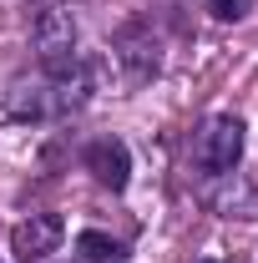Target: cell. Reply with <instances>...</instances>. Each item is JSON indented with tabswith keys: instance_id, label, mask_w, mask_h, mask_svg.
Masks as SVG:
<instances>
[{
	"instance_id": "cell-8",
	"label": "cell",
	"mask_w": 258,
	"mask_h": 263,
	"mask_svg": "<svg viewBox=\"0 0 258 263\" xmlns=\"http://www.w3.org/2000/svg\"><path fill=\"white\" fill-rule=\"evenodd\" d=\"M208 5H213L218 21H243L248 15V0H208Z\"/></svg>"
},
{
	"instance_id": "cell-4",
	"label": "cell",
	"mask_w": 258,
	"mask_h": 263,
	"mask_svg": "<svg viewBox=\"0 0 258 263\" xmlns=\"http://www.w3.org/2000/svg\"><path fill=\"white\" fill-rule=\"evenodd\" d=\"M5 106H10V117H21V122H46V117H66V111H71L51 71H41V76H15L10 91H5Z\"/></svg>"
},
{
	"instance_id": "cell-10",
	"label": "cell",
	"mask_w": 258,
	"mask_h": 263,
	"mask_svg": "<svg viewBox=\"0 0 258 263\" xmlns=\"http://www.w3.org/2000/svg\"><path fill=\"white\" fill-rule=\"evenodd\" d=\"M202 263H218V258H202Z\"/></svg>"
},
{
	"instance_id": "cell-9",
	"label": "cell",
	"mask_w": 258,
	"mask_h": 263,
	"mask_svg": "<svg viewBox=\"0 0 258 263\" xmlns=\"http://www.w3.org/2000/svg\"><path fill=\"white\" fill-rule=\"evenodd\" d=\"M26 5H51V0H26Z\"/></svg>"
},
{
	"instance_id": "cell-1",
	"label": "cell",
	"mask_w": 258,
	"mask_h": 263,
	"mask_svg": "<svg viewBox=\"0 0 258 263\" xmlns=\"http://www.w3.org/2000/svg\"><path fill=\"white\" fill-rule=\"evenodd\" d=\"M238 157H243V117H233V111L208 117L193 137V162L208 177H228L238 167Z\"/></svg>"
},
{
	"instance_id": "cell-6",
	"label": "cell",
	"mask_w": 258,
	"mask_h": 263,
	"mask_svg": "<svg viewBox=\"0 0 258 263\" xmlns=\"http://www.w3.org/2000/svg\"><path fill=\"white\" fill-rule=\"evenodd\" d=\"M81 162H86V172L97 177L101 187H112V193H122L132 177V152L127 142H117V137H97L86 152H81Z\"/></svg>"
},
{
	"instance_id": "cell-2",
	"label": "cell",
	"mask_w": 258,
	"mask_h": 263,
	"mask_svg": "<svg viewBox=\"0 0 258 263\" xmlns=\"http://www.w3.org/2000/svg\"><path fill=\"white\" fill-rule=\"evenodd\" d=\"M112 56H117V66H122V76L132 86H142V81L157 76V66H162V41L147 21H127L117 31V41H112Z\"/></svg>"
},
{
	"instance_id": "cell-7",
	"label": "cell",
	"mask_w": 258,
	"mask_h": 263,
	"mask_svg": "<svg viewBox=\"0 0 258 263\" xmlns=\"http://www.w3.org/2000/svg\"><path fill=\"white\" fill-rule=\"evenodd\" d=\"M76 248H81V258H91V263H112V258H122V243H117V238H106V233H97V228L81 233V238H76Z\"/></svg>"
},
{
	"instance_id": "cell-5",
	"label": "cell",
	"mask_w": 258,
	"mask_h": 263,
	"mask_svg": "<svg viewBox=\"0 0 258 263\" xmlns=\"http://www.w3.org/2000/svg\"><path fill=\"white\" fill-rule=\"evenodd\" d=\"M66 238V223L56 218V213H31L26 223H15L10 228V253L21 263H46L56 248H61Z\"/></svg>"
},
{
	"instance_id": "cell-3",
	"label": "cell",
	"mask_w": 258,
	"mask_h": 263,
	"mask_svg": "<svg viewBox=\"0 0 258 263\" xmlns=\"http://www.w3.org/2000/svg\"><path fill=\"white\" fill-rule=\"evenodd\" d=\"M31 46H35V56H41V66H56V61H71V56H76V15L66 10L61 0L35 5Z\"/></svg>"
}]
</instances>
